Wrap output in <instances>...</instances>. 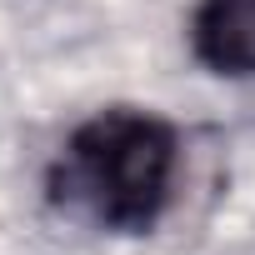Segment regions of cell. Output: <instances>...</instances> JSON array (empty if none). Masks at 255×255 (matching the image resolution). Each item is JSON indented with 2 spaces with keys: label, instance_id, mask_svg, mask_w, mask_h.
Listing matches in <instances>:
<instances>
[{
  "label": "cell",
  "instance_id": "cell-1",
  "mask_svg": "<svg viewBox=\"0 0 255 255\" xmlns=\"http://www.w3.org/2000/svg\"><path fill=\"white\" fill-rule=\"evenodd\" d=\"M180 165L175 130L145 110H100L60 160V195L110 230H150L170 200Z\"/></svg>",
  "mask_w": 255,
  "mask_h": 255
},
{
  "label": "cell",
  "instance_id": "cell-2",
  "mask_svg": "<svg viewBox=\"0 0 255 255\" xmlns=\"http://www.w3.org/2000/svg\"><path fill=\"white\" fill-rule=\"evenodd\" d=\"M195 55L220 75H255V0H200Z\"/></svg>",
  "mask_w": 255,
  "mask_h": 255
}]
</instances>
